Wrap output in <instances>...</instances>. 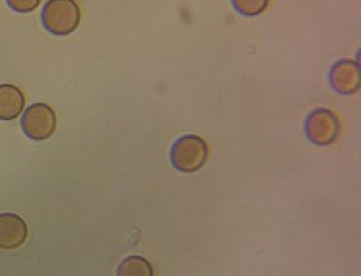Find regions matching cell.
I'll use <instances>...</instances> for the list:
<instances>
[{
    "mask_svg": "<svg viewBox=\"0 0 361 276\" xmlns=\"http://www.w3.org/2000/svg\"><path fill=\"white\" fill-rule=\"evenodd\" d=\"M10 9L18 13H28L34 11L42 3V0H6Z\"/></svg>",
    "mask_w": 361,
    "mask_h": 276,
    "instance_id": "30bf717a",
    "label": "cell"
},
{
    "mask_svg": "<svg viewBox=\"0 0 361 276\" xmlns=\"http://www.w3.org/2000/svg\"><path fill=\"white\" fill-rule=\"evenodd\" d=\"M329 78L338 94L350 96L360 88V66L354 60H340L331 68Z\"/></svg>",
    "mask_w": 361,
    "mask_h": 276,
    "instance_id": "5b68a950",
    "label": "cell"
},
{
    "mask_svg": "<svg viewBox=\"0 0 361 276\" xmlns=\"http://www.w3.org/2000/svg\"><path fill=\"white\" fill-rule=\"evenodd\" d=\"M25 106V96L17 86L0 84V120L10 122L19 118Z\"/></svg>",
    "mask_w": 361,
    "mask_h": 276,
    "instance_id": "52a82bcc",
    "label": "cell"
},
{
    "mask_svg": "<svg viewBox=\"0 0 361 276\" xmlns=\"http://www.w3.org/2000/svg\"><path fill=\"white\" fill-rule=\"evenodd\" d=\"M239 13L247 17H256L263 13L269 5V0H231Z\"/></svg>",
    "mask_w": 361,
    "mask_h": 276,
    "instance_id": "9c48e42d",
    "label": "cell"
},
{
    "mask_svg": "<svg viewBox=\"0 0 361 276\" xmlns=\"http://www.w3.org/2000/svg\"><path fill=\"white\" fill-rule=\"evenodd\" d=\"M305 132L310 142L320 146H326L338 138L340 134V120L329 108H317L306 118Z\"/></svg>",
    "mask_w": 361,
    "mask_h": 276,
    "instance_id": "277c9868",
    "label": "cell"
},
{
    "mask_svg": "<svg viewBox=\"0 0 361 276\" xmlns=\"http://www.w3.org/2000/svg\"><path fill=\"white\" fill-rule=\"evenodd\" d=\"M82 12L75 0H48L42 11V23L52 35L68 36L80 26Z\"/></svg>",
    "mask_w": 361,
    "mask_h": 276,
    "instance_id": "6da1fadb",
    "label": "cell"
},
{
    "mask_svg": "<svg viewBox=\"0 0 361 276\" xmlns=\"http://www.w3.org/2000/svg\"><path fill=\"white\" fill-rule=\"evenodd\" d=\"M27 234V225L20 215L12 213L0 215V249H19L25 243Z\"/></svg>",
    "mask_w": 361,
    "mask_h": 276,
    "instance_id": "8992f818",
    "label": "cell"
},
{
    "mask_svg": "<svg viewBox=\"0 0 361 276\" xmlns=\"http://www.w3.org/2000/svg\"><path fill=\"white\" fill-rule=\"evenodd\" d=\"M21 127L27 138L34 141L47 140L56 132V113L48 104H32L22 116Z\"/></svg>",
    "mask_w": 361,
    "mask_h": 276,
    "instance_id": "3957f363",
    "label": "cell"
},
{
    "mask_svg": "<svg viewBox=\"0 0 361 276\" xmlns=\"http://www.w3.org/2000/svg\"><path fill=\"white\" fill-rule=\"evenodd\" d=\"M209 157V146L204 139L195 134H185L173 144L171 161L177 170L192 173L201 169Z\"/></svg>",
    "mask_w": 361,
    "mask_h": 276,
    "instance_id": "7a4b0ae2",
    "label": "cell"
},
{
    "mask_svg": "<svg viewBox=\"0 0 361 276\" xmlns=\"http://www.w3.org/2000/svg\"><path fill=\"white\" fill-rule=\"evenodd\" d=\"M118 276H154L152 265L140 256L125 258L118 270Z\"/></svg>",
    "mask_w": 361,
    "mask_h": 276,
    "instance_id": "ba28073f",
    "label": "cell"
}]
</instances>
